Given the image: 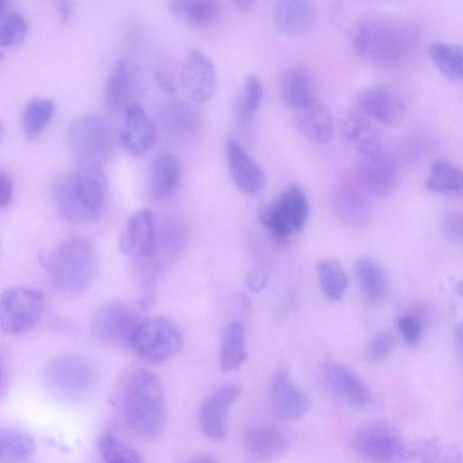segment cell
I'll use <instances>...</instances> for the list:
<instances>
[{
    "mask_svg": "<svg viewBox=\"0 0 463 463\" xmlns=\"http://www.w3.org/2000/svg\"><path fill=\"white\" fill-rule=\"evenodd\" d=\"M420 39L417 25L403 18L373 17L360 23L353 34L355 54L392 68L408 61Z\"/></svg>",
    "mask_w": 463,
    "mask_h": 463,
    "instance_id": "obj_1",
    "label": "cell"
},
{
    "mask_svg": "<svg viewBox=\"0 0 463 463\" xmlns=\"http://www.w3.org/2000/svg\"><path fill=\"white\" fill-rule=\"evenodd\" d=\"M121 407L128 427L146 439L159 438L165 427V401L162 383L152 371L139 368L126 379Z\"/></svg>",
    "mask_w": 463,
    "mask_h": 463,
    "instance_id": "obj_2",
    "label": "cell"
},
{
    "mask_svg": "<svg viewBox=\"0 0 463 463\" xmlns=\"http://www.w3.org/2000/svg\"><path fill=\"white\" fill-rule=\"evenodd\" d=\"M55 202L60 214L69 222L97 219L108 199V181L99 167L80 166L63 174L55 184Z\"/></svg>",
    "mask_w": 463,
    "mask_h": 463,
    "instance_id": "obj_3",
    "label": "cell"
},
{
    "mask_svg": "<svg viewBox=\"0 0 463 463\" xmlns=\"http://www.w3.org/2000/svg\"><path fill=\"white\" fill-rule=\"evenodd\" d=\"M40 260L52 285L67 296L88 288L97 270L92 245L78 236L64 239L41 254Z\"/></svg>",
    "mask_w": 463,
    "mask_h": 463,
    "instance_id": "obj_4",
    "label": "cell"
},
{
    "mask_svg": "<svg viewBox=\"0 0 463 463\" xmlns=\"http://www.w3.org/2000/svg\"><path fill=\"white\" fill-rule=\"evenodd\" d=\"M67 141L70 152L80 166L100 168L113 151L115 130L105 116L89 113L70 125Z\"/></svg>",
    "mask_w": 463,
    "mask_h": 463,
    "instance_id": "obj_5",
    "label": "cell"
},
{
    "mask_svg": "<svg viewBox=\"0 0 463 463\" xmlns=\"http://www.w3.org/2000/svg\"><path fill=\"white\" fill-rule=\"evenodd\" d=\"M43 382L53 396L78 402L92 395L99 383V374L87 360L75 355H61L47 364Z\"/></svg>",
    "mask_w": 463,
    "mask_h": 463,
    "instance_id": "obj_6",
    "label": "cell"
},
{
    "mask_svg": "<svg viewBox=\"0 0 463 463\" xmlns=\"http://www.w3.org/2000/svg\"><path fill=\"white\" fill-rule=\"evenodd\" d=\"M42 291L24 286L7 288L0 302V324L8 335H22L34 328L44 314Z\"/></svg>",
    "mask_w": 463,
    "mask_h": 463,
    "instance_id": "obj_7",
    "label": "cell"
},
{
    "mask_svg": "<svg viewBox=\"0 0 463 463\" xmlns=\"http://www.w3.org/2000/svg\"><path fill=\"white\" fill-rule=\"evenodd\" d=\"M183 343L179 328L169 319L157 317L142 319L130 346L144 359L162 363L175 355Z\"/></svg>",
    "mask_w": 463,
    "mask_h": 463,
    "instance_id": "obj_8",
    "label": "cell"
},
{
    "mask_svg": "<svg viewBox=\"0 0 463 463\" xmlns=\"http://www.w3.org/2000/svg\"><path fill=\"white\" fill-rule=\"evenodd\" d=\"M352 444L361 457L375 462L405 461L408 445L392 424L375 420L354 432Z\"/></svg>",
    "mask_w": 463,
    "mask_h": 463,
    "instance_id": "obj_9",
    "label": "cell"
},
{
    "mask_svg": "<svg viewBox=\"0 0 463 463\" xmlns=\"http://www.w3.org/2000/svg\"><path fill=\"white\" fill-rule=\"evenodd\" d=\"M142 318L129 304L111 300L94 312L90 328L94 337L109 346H130L133 335Z\"/></svg>",
    "mask_w": 463,
    "mask_h": 463,
    "instance_id": "obj_10",
    "label": "cell"
},
{
    "mask_svg": "<svg viewBox=\"0 0 463 463\" xmlns=\"http://www.w3.org/2000/svg\"><path fill=\"white\" fill-rule=\"evenodd\" d=\"M157 243L158 230L155 213L143 208L127 221L119 237L118 249L123 255L144 262L154 258Z\"/></svg>",
    "mask_w": 463,
    "mask_h": 463,
    "instance_id": "obj_11",
    "label": "cell"
},
{
    "mask_svg": "<svg viewBox=\"0 0 463 463\" xmlns=\"http://www.w3.org/2000/svg\"><path fill=\"white\" fill-rule=\"evenodd\" d=\"M323 379L327 386L348 405L364 409L373 400L372 391L366 383L346 365L334 361L321 364Z\"/></svg>",
    "mask_w": 463,
    "mask_h": 463,
    "instance_id": "obj_12",
    "label": "cell"
},
{
    "mask_svg": "<svg viewBox=\"0 0 463 463\" xmlns=\"http://www.w3.org/2000/svg\"><path fill=\"white\" fill-rule=\"evenodd\" d=\"M156 126L141 106L131 102L125 109L119 143L133 156H143L156 141Z\"/></svg>",
    "mask_w": 463,
    "mask_h": 463,
    "instance_id": "obj_13",
    "label": "cell"
},
{
    "mask_svg": "<svg viewBox=\"0 0 463 463\" xmlns=\"http://www.w3.org/2000/svg\"><path fill=\"white\" fill-rule=\"evenodd\" d=\"M181 83L189 99L204 103L215 92L216 75L212 61L198 50H189L182 65Z\"/></svg>",
    "mask_w": 463,
    "mask_h": 463,
    "instance_id": "obj_14",
    "label": "cell"
},
{
    "mask_svg": "<svg viewBox=\"0 0 463 463\" xmlns=\"http://www.w3.org/2000/svg\"><path fill=\"white\" fill-rule=\"evenodd\" d=\"M269 398L273 416L281 421L302 419L310 406L307 395L292 382L285 371L278 372L271 379Z\"/></svg>",
    "mask_w": 463,
    "mask_h": 463,
    "instance_id": "obj_15",
    "label": "cell"
},
{
    "mask_svg": "<svg viewBox=\"0 0 463 463\" xmlns=\"http://www.w3.org/2000/svg\"><path fill=\"white\" fill-rule=\"evenodd\" d=\"M241 389L225 385L213 392L199 410V423L203 433L212 440L221 441L227 436L229 411L239 398Z\"/></svg>",
    "mask_w": 463,
    "mask_h": 463,
    "instance_id": "obj_16",
    "label": "cell"
},
{
    "mask_svg": "<svg viewBox=\"0 0 463 463\" xmlns=\"http://www.w3.org/2000/svg\"><path fill=\"white\" fill-rule=\"evenodd\" d=\"M357 101L364 115L384 126L395 125L403 113L402 100L393 90L385 85L364 89Z\"/></svg>",
    "mask_w": 463,
    "mask_h": 463,
    "instance_id": "obj_17",
    "label": "cell"
},
{
    "mask_svg": "<svg viewBox=\"0 0 463 463\" xmlns=\"http://www.w3.org/2000/svg\"><path fill=\"white\" fill-rule=\"evenodd\" d=\"M397 175L394 159L380 152L362 160L357 170V183L367 194L383 196L392 190Z\"/></svg>",
    "mask_w": 463,
    "mask_h": 463,
    "instance_id": "obj_18",
    "label": "cell"
},
{
    "mask_svg": "<svg viewBox=\"0 0 463 463\" xmlns=\"http://www.w3.org/2000/svg\"><path fill=\"white\" fill-rule=\"evenodd\" d=\"M182 174L179 158L173 153L165 152L156 156L150 164L147 178V191L155 202H165L176 192Z\"/></svg>",
    "mask_w": 463,
    "mask_h": 463,
    "instance_id": "obj_19",
    "label": "cell"
},
{
    "mask_svg": "<svg viewBox=\"0 0 463 463\" xmlns=\"http://www.w3.org/2000/svg\"><path fill=\"white\" fill-rule=\"evenodd\" d=\"M165 134L174 141H194L201 132L202 118L190 104L177 99L169 102L161 113Z\"/></svg>",
    "mask_w": 463,
    "mask_h": 463,
    "instance_id": "obj_20",
    "label": "cell"
},
{
    "mask_svg": "<svg viewBox=\"0 0 463 463\" xmlns=\"http://www.w3.org/2000/svg\"><path fill=\"white\" fill-rule=\"evenodd\" d=\"M316 11L311 0H277L274 24L286 37H298L307 33L315 23Z\"/></svg>",
    "mask_w": 463,
    "mask_h": 463,
    "instance_id": "obj_21",
    "label": "cell"
},
{
    "mask_svg": "<svg viewBox=\"0 0 463 463\" xmlns=\"http://www.w3.org/2000/svg\"><path fill=\"white\" fill-rule=\"evenodd\" d=\"M227 158L232 179L240 191L253 194L263 188L262 169L240 144L233 140L228 142Z\"/></svg>",
    "mask_w": 463,
    "mask_h": 463,
    "instance_id": "obj_22",
    "label": "cell"
},
{
    "mask_svg": "<svg viewBox=\"0 0 463 463\" xmlns=\"http://www.w3.org/2000/svg\"><path fill=\"white\" fill-rule=\"evenodd\" d=\"M243 445L250 458L268 461L283 455L288 442L285 434L277 428L257 424L245 430Z\"/></svg>",
    "mask_w": 463,
    "mask_h": 463,
    "instance_id": "obj_23",
    "label": "cell"
},
{
    "mask_svg": "<svg viewBox=\"0 0 463 463\" xmlns=\"http://www.w3.org/2000/svg\"><path fill=\"white\" fill-rule=\"evenodd\" d=\"M345 140L364 156L382 152V140L378 131L363 113L351 111L340 121Z\"/></svg>",
    "mask_w": 463,
    "mask_h": 463,
    "instance_id": "obj_24",
    "label": "cell"
},
{
    "mask_svg": "<svg viewBox=\"0 0 463 463\" xmlns=\"http://www.w3.org/2000/svg\"><path fill=\"white\" fill-rule=\"evenodd\" d=\"M280 93L285 103L296 111L319 99L312 74L300 66L284 72L280 80Z\"/></svg>",
    "mask_w": 463,
    "mask_h": 463,
    "instance_id": "obj_25",
    "label": "cell"
},
{
    "mask_svg": "<svg viewBox=\"0 0 463 463\" xmlns=\"http://www.w3.org/2000/svg\"><path fill=\"white\" fill-rule=\"evenodd\" d=\"M296 121L299 132L314 143L325 144L334 137L333 115L329 108L320 99L297 110Z\"/></svg>",
    "mask_w": 463,
    "mask_h": 463,
    "instance_id": "obj_26",
    "label": "cell"
},
{
    "mask_svg": "<svg viewBox=\"0 0 463 463\" xmlns=\"http://www.w3.org/2000/svg\"><path fill=\"white\" fill-rule=\"evenodd\" d=\"M355 276L364 296L372 302H380L389 294L390 280L384 268L374 259L364 257L355 264Z\"/></svg>",
    "mask_w": 463,
    "mask_h": 463,
    "instance_id": "obj_27",
    "label": "cell"
},
{
    "mask_svg": "<svg viewBox=\"0 0 463 463\" xmlns=\"http://www.w3.org/2000/svg\"><path fill=\"white\" fill-rule=\"evenodd\" d=\"M134 89V75L130 65L125 61H118L106 81L104 99L112 111L124 110L131 102Z\"/></svg>",
    "mask_w": 463,
    "mask_h": 463,
    "instance_id": "obj_28",
    "label": "cell"
},
{
    "mask_svg": "<svg viewBox=\"0 0 463 463\" xmlns=\"http://www.w3.org/2000/svg\"><path fill=\"white\" fill-rule=\"evenodd\" d=\"M170 9L178 19L195 27L211 26L222 14L217 0H172Z\"/></svg>",
    "mask_w": 463,
    "mask_h": 463,
    "instance_id": "obj_29",
    "label": "cell"
},
{
    "mask_svg": "<svg viewBox=\"0 0 463 463\" xmlns=\"http://www.w3.org/2000/svg\"><path fill=\"white\" fill-rule=\"evenodd\" d=\"M247 358L245 329L238 321L230 322L222 334L219 362L224 372L239 369Z\"/></svg>",
    "mask_w": 463,
    "mask_h": 463,
    "instance_id": "obj_30",
    "label": "cell"
},
{
    "mask_svg": "<svg viewBox=\"0 0 463 463\" xmlns=\"http://www.w3.org/2000/svg\"><path fill=\"white\" fill-rule=\"evenodd\" d=\"M425 187L448 197H463V170L448 161L437 160L431 165Z\"/></svg>",
    "mask_w": 463,
    "mask_h": 463,
    "instance_id": "obj_31",
    "label": "cell"
},
{
    "mask_svg": "<svg viewBox=\"0 0 463 463\" xmlns=\"http://www.w3.org/2000/svg\"><path fill=\"white\" fill-rule=\"evenodd\" d=\"M273 203L293 233L304 227L307 220L309 205L301 187L297 184L290 185Z\"/></svg>",
    "mask_w": 463,
    "mask_h": 463,
    "instance_id": "obj_32",
    "label": "cell"
},
{
    "mask_svg": "<svg viewBox=\"0 0 463 463\" xmlns=\"http://www.w3.org/2000/svg\"><path fill=\"white\" fill-rule=\"evenodd\" d=\"M405 461L460 462L462 453L456 445L432 438L408 445Z\"/></svg>",
    "mask_w": 463,
    "mask_h": 463,
    "instance_id": "obj_33",
    "label": "cell"
},
{
    "mask_svg": "<svg viewBox=\"0 0 463 463\" xmlns=\"http://www.w3.org/2000/svg\"><path fill=\"white\" fill-rule=\"evenodd\" d=\"M35 449L34 439L27 432L12 428L1 429V463L27 462L33 457Z\"/></svg>",
    "mask_w": 463,
    "mask_h": 463,
    "instance_id": "obj_34",
    "label": "cell"
},
{
    "mask_svg": "<svg viewBox=\"0 0 463 463\" xmlns=\"http://www.w3.org/2000/svg\"><path fill=\"white\" fill-rule=\"evenodd\" d=\"M365 193L358 183L345 184L340 188L335 201L337 211L343 220L351 224H360L365 221L369 210Z\"/></svg>",
    "mask_w": 463,
    "mask_h": 463,
    "instance_id": "obj_35",
    "label": "cell"
},
{
    "mask_svg": "<svg viewBox=\"0 0 463 463\" xmlns=\"http://www.w3.org/2000/svg\"><path fill=\"white\" fill-rule=\"evenodd\" d=\"M430 55L439 71L448 79L463 81V46L442 42L430 46Z\"/></svg>",
    "mask_w": 463,
    "mask_h": 463,
    "instance_id": "obj_36",
    "label": "cell"
},
{
    "mask_svg": "<svg viewBox=\"0 0 463 463\" xmlns=\"http://www.w3.org/2000/svg\"><path fill=\"white\" fill-rule=\"evenodd\" d=\"M321 290L331 301L341 299L348 285V277L335 259H324L317 263Z\"/></svg>",
    "mask_w": 463,
    "mask_h": 463,
    "instance_id": "obj_37",
    "label": "cell"
},
{
    "mask_svg": "<svg viewBox=\"0 0 463 463\" xmlns=\"http://www.w3.org/2000/svg\"><path fill=\"white\" fill-rule=\"evenodd\" d=\"M55 111V104L52 99L34 98L25 106L22 125L25 136L35 138L41 135L49 125Z\"/></svg>",
    "mask_w": 463,
    "mask_h": 463,
    "instance_id": "obj_38",
    "label": "cell"
},
{
    "mask_svg": "<svg viewBox=\"0 0 463 463\" xmlns=\"http://www.w3.org/2000/svg\"><path fill=\"white\" fill-rule=\"evenodd\" d=\"M98 449L107 462H141V455L118 439L111 432L104 431L98 439Z\"/></svg>",
    "mask_w": 463,
    "mask_h": 463,
    "instance_id": "obj_39",
    "label": "cell"
},
{
    "mask_svg": "<svg viewBox=\"0 0 463 463\" xmlns=\"http://www.w3.org/2000/svg\"><path fill=\"white\" fill-rule=\"evenodd\" d=\"M27 33L24 18L16 12H10L1 18L0 45L11 47L21 43Z\"/></svg>",
    "mask_w": 463,
    "mask_h": 463,
    "instance_id": "obj_40",
    "label": "cell"
},
{
    "mask_svg": "<svg viewBox=\"0 0 463 463\" xmlns=\"http://www.w3.org/2000/svg\"><path fill=\"white\" fill-rule=\"evenodd\" d=\"M395 340L392 333L383 331L375 335L370 342L366 354L370 361L380 362L392 353Z\"/></svg>",
    "mask_w": 463,
    "mask_h": 463,
    "instance_id": "obj_41",
    "label": "cell"
},
{
    "mask_svg": "<svg viewBox=\"0 0 463 463\" xmlns=\"http://www.w3.org/2000/svg\"><path fill=\"white\" fill-rule=\"evenodd\" d=\"M263 98V87L255 75H249L244 81V102L249 112L257 110Z\"/></svg>",
    "mask_w": 463,
    "mask_h": 463,
    "instance_id": "obj_42",
    "label": "cell"
},
{
    "mask_svg": "<svg viewBox=\"0 0 463 463\" xmlns=\"http://www.w3.org/2000/svg\"><path fill=\"white\" fill-rule=\"evenodd\" d=\"M441 230L449 240L463 244V213L448 214L443 219Z\"/></svg>",
    "mask_w": 463,
    "mask_h": 463,
    "instance_id": "obj_43",
    "label": "cell"
},
{
    "mask_svg": "<svg viewBox=\"0 0 463 463\" xmlns=\"http://www.w3.org/2000/svg\"><path fill=\"white\" fill-rule=\"evenodd\" d=\"M398 329L403 339L410 344H416L421 337V327L411 317H402L398 321Z\"/></svg>",
    "mask_w": 463,
    "mask_h": 463,
    "instance_id": "obj_44",
    "label": "cell"
},
{
    "mask_svg": "<svg viewBox=\"0 0 463 463\" xmlns=\"http://www.w3.org/2000/svg\"><path fill=\"white\" fill-rule=\"evenodd\" d=\"M13 197V180L8 172H0V205L2 208L8 206Z\"/></svg>",
    "mask_w": 463,
    "mask_h": 463,
    "instance_id": "obj_45",
    "label": "cell"
},
{
    "mask_svg": "<svg viewBox=\"0 0 463 463\" xmlns=\"http://www.w3.org/2000/svg\"><path fill=\"white\" fill-rule=\"evenodd\" d=\"M267 275L260 270H250L246 276V283L253 292L261 291L267 283Z\"/></svg>",
    "mask_w": 463,
    "mask_h": 463,
    "instance_id": "obj_46",
    "label": "cell"
},
{
    "mask_svg": "<svg viewBox=\"0 0 463 463\" xmlns=\"http://www.w3.org/2000/svg\"><path fill=\"white\" fill-rule=\"evenodd\" d=\"M453 345L457 354L463 361V321L458 323L454 327Z\"/></svg>",
    "mask_w": 463,
    "mask_h": 463,
    "instance_id": "obj_47",
    "label": "cell"
},
{
    "mask_svg": "<svg viewBox=\"0 0 463 463\" xmlns=\"http://www.w3.org/2000/svg\"><path fill=\"white\" fill-rule=\"evenodd\" d=\"M158 85L165 91L173 92L175 90V80L171 72L159 71L156 76Z\"/></svg>",
    "mask_w": 463,
    "mask_h": 463,
    "instance_id": "obj_48",
    "label": "cell"
},
{
    "mask_svg": "<svg viewBox=\"0 0 463 463\" xmlns=\"http://www.w3.org/2000/svg\"><path fill=\"white\" fill-rule=\"evenodd\" d=\"M57 5L61 15L67 19L71 15V5L67 0H57Z\"/></svg>",
    "mask_w": 463,
    "mask_h": 463,
    "instance_id": "obj_49",
    "label": "cell"
},
{
    "mask_svg": "<svg viewBox=\"0 0 463 463\" xmlns=\"http://www.w3.org/2000/svg\"><path fill=\"white\" fill-rule=\"evenodd\" d=\"M233 2L241 10H249L254 5L256 0H233Z\"/></svg>",
    "mask_w": 463,
    "mask_h": 463,
    "instance_id": "obj_50",
    "label": "cell"
},
{
    "mask_svg": "<svg viewBox=\"0 0 463 463\" xmlns=\"http://www.w3.org/2000/svg\"><path fill=\"white\" fill-rule=\"evenodd\" d=\"M0 7H1V18L5 16L9 12V6L11 5L12 0H0Z\"/></svg>",
    "mask_w": 463,
    "mask_h": 463,
    "instance_id": "obj_51",
    "label": "cell"
},
{
    "mask_svg": "<svg viewBox=\"0 0 463 463\" xmlns=\"http://www.w3.org/2000/svg\"><path fill=\"white\" fill-rule=\"evenodd\" d=\"M454 288L460 298L463 300V280L455 281Z\"/></svg>",
    "mask_w": 463,
    "mask_h": 463,
    "instance_id": "obj_52",
    "label": "cell"
}]
</instances>
